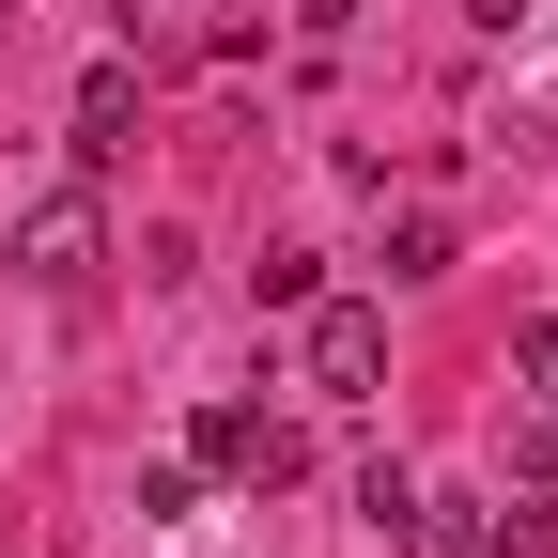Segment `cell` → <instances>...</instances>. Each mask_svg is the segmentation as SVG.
Segmentation results:
<instances>
[{"instance_id": "6da1fadb", "label": "cell", "mask_w": 558, "mask_h": 558, "mask_svg": "<svg viewBox=\"0 0 558 558\" xmlns=\"http://www.w3.org/2000/svg\"><path fill=\"white\" fill-rule=\"evenodd\" d=\"M94 264H109V202H94V171L32 186V202H16V279H47V295H78Z\"/></svg>"}, {"instance_id": "7a4b0ae2", "label": "cell", "mask_w": 558, "mask_h": 558, "mask_svg": "<svg viewBox=\"0 0 558 558\" xmlns=\"http://www.w3.org/2000/svg\"><path fill=\"white\" fill-rule=\"evenodd\" d=\"M295 373H311L326 403H373V373H388V311H373V295H311V311H295Z\"/></svg>"}, {"instance_id": "3957f363", "label": "cell", "mask_w": 558, "mask_h": 558, "mask_svg": "<svg viewBox=\"0 0 558 558\" xmlns=\"http://www.w3.org/2000/svg\"><path fill=\"white\" fill-rule=\"evenodd\" d=\"M124 140H140V62H94L78 78V171H109Z\"/></svg>"}, {"instance_id": "277c9868", "label": "cell", "mask_w": 558, "mask_h": 558, "mask_svg": "<svg viewBox=\"0 0 558 558\" xmlns=\"http://www.w3.org/2000/svg\"><path fill=\"white\" fill-rule=\"evenodd\" d=\"M202 512V450H156V465H140V527H186Z\"/></svg>"}, {"instance_id": "5b68a950", "label": "cell", "mask_w": 558, "mask_h": 558, "mask_svg": "<svg viewBox=\"0 0 558 558\" xmlns=\"http://www.w3.org/2000/svg\"><path fill=\"white\" fill-rule=\"evenodd\" d=\"M512 388H527V403H558V311H527V326H512Z\"/></svg>"}, {"instance_id": "8992f818", "label": "cell", "mask_w": 558, "mask_h": 558, "mask_svg": "<svg viewBox=\"0 0 558 558\" xmlns=\"http://www.w3.org/2000/svg\"><path fill=\"white\" fill-rule=\"evenodd\" d=\"M186 450H202V465H233V481H248V450H264V418H248V403H218V418H202V435H186Z\"/></svg>"}, {"instance_id": "52a82bcc", "label": "cell", "mask_w": 558, "mask_h": 558, "mask_svg": "<svg viewBox=\"0 0 558 558\" xmlns=\"http://www.w3.org/2000/svg\"><path fill=\"white\" fill-rule=\"evenodd\" d=\"M357 527H388V543L418 527V481H403V465H373V481H357Z\"/></svg>"}, {"instance_id": "ba28073f", "label": "cell", "mask_w": 558, "mask_h": 558, "mask_svg": "<svg viewBox=\"0 0 558 558\" xmlns=\"http://www.w3.org/2000/svg\"><path fill=\"white\" fill-rule=\"evenodd\" d=\"M512 465H527V497H558V403H527V450Z\"/></svg>"}, {"instance_id": "9c48e42d", "label": "cell", "mask_w": 558, "mask_h": 558, "mask_svg": "<svg viewBox=\"0 0 558 558\" xmlns=\"http://www.w3.org/2000/svg\"><path fill=\"white\" fill-rule=\"evenodd\" d=\"M279 16H295V32H311V47H326V32H341V16H357V0H279Z\"/></svg>"}, {"instance_id": "30bf717a", "label": "cell", "mask_w": 558, "mask_h": 558, "mask_svg": "<svg viewBox=\"0 0 558 558\" xmlns=\"http://www.w3.org/2000/svg\"><path fill=\"white\" fill-rule=\"evenodd\" d=\"M0 32H16V0H0Z\"/></svg>"}]
</instances>
